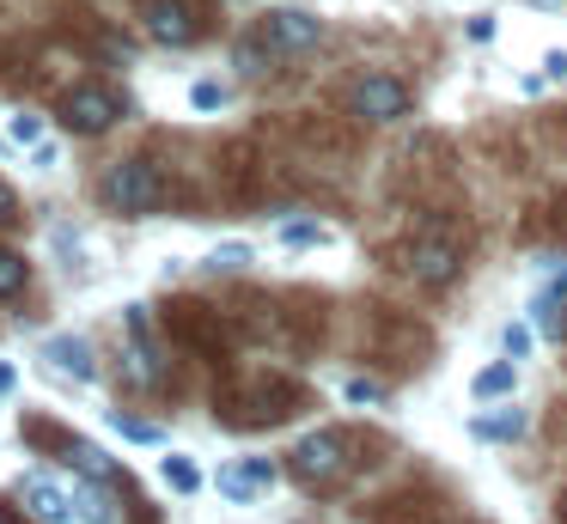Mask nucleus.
<instances>
[{"mask_svg": "<svg viewBox=\"0 0 567 524\" xmlns=\"http://www.w3.org/2000/svg\"><path fill=\"white\" fill-rule=\"evenodd\" d=\"M7 134H13L19 146H38V141H43V116H31V110H19V116L7 122Z\"/></svg>", "mask_w": 567, "mask_h": 524, "instance_id": "nucleus-23", "label": "nucleus"}, {"mask_svg": "<svg viewBox=\"0 0 567 524\" xmlns=\"http://www.w3.org/2000/svg\"><path fill=\"white\" fill-rule=\"evenodd\" d=\"M7 219H19V195L0 183V226H7Z\"/></svg>", "mask_w": 567, "mask_h": 524, "instance_id": "nucleus-27", "label": "nucleus"}, {"mask_svg": "<svg viewBox=\"0 0 567 524\" xmlns=\"http://www.w3.org/2000/svg\"><path fill=\"white\" fill-rule=\"evenodd\" d=\"M530 348H537V329H530V323H506L501 329V353H506V360H530Z\"/></svg>", "mask_w": 567, "mask_h": 524, "instance_id": "nucleus-18", "label": "nucleus"}, {"mask_svg": "<svg viewBox=\"0 0 567 524\" xmlns=\"http://www.w3.org/2000/svg\"><path fill=\"white\" fill-rule=\"evenodd\" d=\"M159 475H165V487L172 494H202V470H196V458H184V451H165L159 458Z\"/></svg>", "mask_w": 567, "mask_h": 524, "instance_id": "nucleus-14", "label": "nucleus"}, {"mask_svg": "<svg viewBox=\"0 0 567 524\" xmlns=\"http://www.w3.org/2000/svg\"><path fill=\"white\" fill-rule=\"evenodd\" d=\"M31 158L50 171V165H62V146H55V141H38V146H31Z\"/></svg>", "mask_w": 567, "mask_h": 524, "instance_id": "nucleus-25", "label": "nucleus"}, {"mask_svg": "<svg viewBox=\"0 0 567 524\" xmlns=\"http://www.w3.org/2000/svg\"><path fill=\"white\" fill-rule=\"evenodd\" d=\"M281 244L287 250H318V244H330V226H318V219H287Z\"/></svg>", "mask_w": 567, "mask_h": 524, "instance_id": "nucleus-15", "label": "nucleus"}, {"mask_svg": "<svg viewBox=\"0 0 567 524\" xmlns=\"http://www.w3.org/2000/svg\"><path fill=\"white\" fill-rule=\"evenodd\" d=\"M543 68H549V80H567V49H549V55H543Z\"/></svg>", "mask_w": 567, "mask_h": 524, "instance_id": "nucleus-26", "label": "nucleus"}, {"mask_svg": "<svg viewBox=\"0 0 567 524\" xmlns=\"http://www.w3.org/2000/svg\"><path fill=\"white\" fill-rule=\"evenodd\" d=\"M543 299H561V305H567V275H555V280H549V292H543Z\"/></svg>", "mask_w": 567, "mask_h": 524, "instance_id": "nucleus-28", "label": "nucleus"}, {"mask_svg": "<svg viewBox=\"0 0 567 524\" xmlns=\"http://www.w3.org/2000/svg\"><path fill=\"white\" fill-rule=\"evenodd\" d=\"M74 512H80L86 524H111V518H116V506L99 494V487H80V494H74Z\"/></svg>", "mask_w": 567, "mask_h": 524, "instance_id": "nucleus-20", "label": "nucleus"}, {"mask_svg": "<svg viewBox=\"0 0 567 524\" xmlns=\"http://www.w3.org/2000/svg\"><path fill=\"white\" fill-rule=\"evenodd\" d=\"M25 280H31L25 256H19V250H0V299H13V292H25Z\"/></svg>", "mask_w": 567, "mask_h": 524, "instance_id": "nucleus-17", "label": "nucleus"}, {"mask_svg": "<svg viewBox=\"0 0 567 524\" xmlns=\"http://www.w3.org/2000/svg\"><path fill=\"white\" fill-rule=\"evenodd\" d=\"M348 110H354L360 122H403L409 116V92H403V80H391V73H360L354 92H348Z\"/></svg>", "mask_w": 567, "mask_h": 524, "instance_id": "nucleus-4", "label": "nucleus"}, {"mask_svg": "<svg viewBox=\"0 0 567 524\" xmlns=\"http://www.w3.org/2000/svg\"><path fill=\"white\" fill-rule=\"evenodd\" d=\"M464 37H470V43H494V12H470Z\"/></svg>", "mask_w": 567, "mask_h": 524, "instance_id": "nucleus-24", "label": "nucleus"}, {"mask_svg": "<svg viewBox=\"0 0 567 524\" xmlns=\"http://www.w3.org/2000/svg\"><path fill=\"white\" fill-rule=\"evenodd\" d=\"M525 433H530V414L513 409V397H506L501 409H488V414L470 421V439H482V445H513V439H525Z\"/></svg>", "mask_w": 567, "mask_h": 524, "instance_id": "nucleus-11", "label": "nucleus"}, {"mask_svg": "<svg viewBox=\"0 0 567 524\" xmlns=\"http://www.w3.org/2000/svg\"><path fill=\"white\" fill-rule=\"evenodd\" d=\"M275 475H281V470H275L269 458H245V463H226V470L214 475V487H220L233 506H250L257 494H269V487H275Z\"/></svg>", "mask_w": 567, "mask_h": 524, "instance_id": "nucleus-7", "label": "nucleus"}, {"mask_svg": "<svg viewBox=\"0 0 567 524\" xmlns=\"http://www.w3.org/2000/svg\"><path fill=\"white\" fill-rule=\"evenodd\" d=\"M348 463H354V458H348V439L336 433V427H323V433L299 439L293 458H287V470H293L306 487H336L348 475Z\"/></svg>", "mask_w": 567, "mask_h": 524, "instance_id": "nucleus-2", "label": "nucleus"}, {"mask_svg": "<svg viewBox=\"0 0 567 524\" xmlns=\"http://www.w3.org/2000/svg\"><path fill=\"white\" fill-rule=\"evenodd\" d=\"M342 397H348V402H360V409H372V402H384V384H379V378H348Z\"/></svg>", "mask_w": 567, "mask_h": 524, "instance_id": "nucleus-22", "label": "nucleus"}, {"mask_svg": "<svg viewBox=\"0 0 567 524\" xmlns=\"http://www.w3.org/2000/svg\"><path fill=\"white\" fill-rule=\"evenodd\" d=\"M250 263H257V250H250V244H214V250H208L214 275H238V268H250Z\"/></svg>", "mask_w": 567, "mask_h": 524, "instance_id": "nucleus-16", "label": "nucleus"}, {"mask_svg": "<svg viewBox=\"0 0 567 524\" xmlns=\"http://www.w3.org/2000/svg\"><path fill=\"white\" fill-rule=\"evenodd\" d=\"M116 116H123V97H116L111 85H74V92L62 97V122L74 134H104Z\"/></svg>", "mask_w": 567, "mask_h": 524, "instance_id": "nucleus-5", "label": "nucleus"}, {"mask_svg": "<svg viewBox=\"0 0 567 524\" xmlns=\"http://www.w3.org/2000/svg\"><path fill=\"white\" fill-rule=\"evenodd\" d=\"M19 384V372H13V366H7V360H0V397H7V390H13Z\"/></svg>", "mask_w": 567, "mask_h": 524, "instance_id": "nucleus-29", "label": "nucleus"}, {"mask_svg": "<svg viewBox=\"0 0 567 524\" xmlns=\"http://www.w3.org/2000/svg\"><path fill=\"white\" fill-rule=\"evenodd\" d=\"M141 24H147L153 43H172V49L196 43V31H202L189 0H141Z\"/></svg>", "mask_w": 567, "mask_h": 524, "instance_id": "nucleus-6", "label": "nucleus"}, {"mask_svg": "<svg viewBox=\"0 0 567 524\" xmlns=\"http://www.w3.org/2000/svg\"><path fill=\"white\" fill-rule=\"evenodd\" d=\"M111 427L123 439H135V445H165V427H153V421H135V414H111Z\"/></svg>", "mask_w": 567, "mask_h": 524, "instance_id": "nucleus-19", "label": "nucleus"}, {"mask_svg": "<svg viewBox=\"0 0 567 524\" xmlns=\"http://www.w3.org/2000/svg\"><path fill=\"white\" fill-rule=\"evenodd\" d=\"M99 202L111 207V214H128V219L153 214V207L165 202L159 165H153V158H116V165L99 177Z\"/></svg>", "mask_w": 567, "mask_h": 524, "instance_id": "nucleus-1", "label": "nucleus"}, {"mask_svg": "<svg viewBox=\"0 0 567 524\" xmlns=\"http://www.w3.org/2000/svg\"><path fill=\"white\" fill-rule=\"evenodd\" d=\"M19 500H25V512H31L38 524H68V518H80V512H74V494H68L55 475H25V482H19Z\"/></svg>", "mask_w": 567, "mask_h": 524, "instance_id": "nucleus-8", "label": "nucleus"}, {"mask_svg": "<svg viewBox=\"0 0 567 524\" xmlns=\"http://www.w3.org/2000/svg\"><path fill=\"white\" fill-rule=\"evenodd\" d=\"M457 244L452 238H415V250H409V275L421 280V287H445V280L457 275Z\"/></svg>", "mask_w": 567, "mask_h": 524, "instance_id": "nucleus-9", "label": "nucleus"}, {"mask_svg": "<svg viewBox=\"0 0 567 524\" xmlns=\"http://www.w3.org/2000/svg\"><path fill=\"white\" fill-rule=\"evenodd\" d=\"M262 49L269 55H299V49H318L323 43V19L318 12H299V7H269L257 24Z\"/></svg>", "mask_w": 567, "mask_h": 524, "instance_id": "nucleus-3", "label": "nucleus"}, {"mask_svg": "<svg viewBox=\"0 0 567 524\" xmlns=\"http://www.w3.org/2000/svg\"><path fill=\"white\" fill-rule=\"evenodd\" d=\"M189 110H226V85L220 80H196L189 85Z\"/></svg>", "mask_w": 567, "mask_h": 524, "instance_id": "nucleus-21", "label": "nucleus"}, {"mask_svg": "<svg viewBox=\"0 0 567 524\" xmlns=\"http://www.w3.org/2000/svg\"><path fill=\"white\" fill-rule=\"evenodd\" d=\"M513 390H518V360H506V353L470 378V397L476 402H501V397H513Z\"/></svg>", "mask_w": 567, "mask_h": 524, "instance_id": "nucleus-13", "label": "nucleus"}, {"mask_svg": "<svg viewBox=\"0 0 567 524\" xmlns=\"http://www.w3.org/2000/svg\"><path fill=\"white\" fill-rule=\"evenodd\" d=\"M123 323H128V372H135L141 384H159L165 366H159V353H153V336H147V305H128Z\"/></svg>", "mask_w": 567, "mask_h": 524, "instance_id": "nucleus-10", "label": "nucleus"}, {"mask_svg": "<svg viewBox=\"0 0 567 524\" xmlns=\"http://www.w3.org/2000/svg\"><path fill=\"white\" fill-rule=\"evenodd\" d=\"M43 360H50L55 372H68L74 384H92V378H99V360H92V348L80 336H50L43 341Z\"/></svg>", "mask_w": 567, "mask_h": 524, "instance_id": "nucleus-12", "label": "nucleus"}]
</instances>
